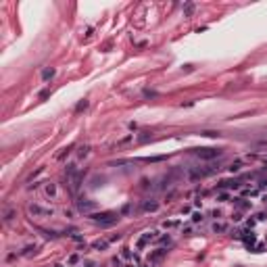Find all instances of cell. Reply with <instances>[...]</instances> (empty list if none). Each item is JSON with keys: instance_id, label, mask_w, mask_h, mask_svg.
<instances>
[{"instance_id": "1", "label": "cell", "mask_w": 267, "mask_h": 267, "mask_svg": "<svg viewBox=\"0 0 267 267\" xmlns=\"http://www.w3.org/2000/svg\"><path fill=\"white\" fill-rule=\"evenodd\" d=\"M92 219L96 221V223H100L102 228H109V225H115L117 221H119V215L113 213V211H105V213H96V215H92Z\"/></svg>"}, {"instance_id": "2", "label": "cell", "mask_w": 267, "mask_h": 267, "mask_svg": "<svg viewBox=\"0 0 267 267\" xmlns=\"http://www.w3.org/2000/svg\"><path fill=\"white\" fill-rule=\"evenodd\" d=\"M196 154L200 157V159H215V157L221 154V150L219 148H198Z\"/></svg>"}, {"instance_id": "3", "label": "cell", "mask_w": 267, "mask_h": 267, "mask_svg": "<svg viewBox=\"0 0 267 267\" xmlns=\"http://www.w3.org/2000/svg\"><path fill=\"white\" fill-rule=\"evenodd\" d=\"M29 213H32V215H44V217H52V213H54V211H52V209H42L40 205H32V207H29Z\"/></svg>"}, {"instance_id": "4", "label": "cell", "mask_w": 267, "mask_h": 267, "mask_svg": "<svg viewBox=\"0 0 267 267\" xmlns=\"http://www.w3.org/2000/svg\"><path fill=\"white\" fill-rule=\"evenodd\" d=\"M157 238H159V232H146V234H144V236L138 240V248H142L146 242H152V240H157Z\"/></svg>"}, {"instance_id": "5", "label": "cell", "mask_w": 267, "mask_h": 267, "mask_svg": "<svg viewBox=\"0 0 267 267\" xmlns=\"http://www.w3.org/2000/svg\"><path fill=\"white\" fill-rule=\"evenodd\" d=\"M142 209H144V211H157V209H159V202H154V200H152V202H150V200H146V202L142 205Z\"/></svg>"}, {"instance_id": "6", "label": "cell", "mask_w": 267, "mask_h": 267, "mask_svg": "<svg viewBox=\"0 0 267 267\" xmlns=\"http://www.w3.org/2000/svg\"><path fill=\"white\" fill-rule=\"evenodd\" d=\"M106 246H109V240H96L92 244V248H96V250H105Z\"/></svg>"}, {"instance_id": "7", "label": "cell", "mask_w": 267, "mask_h": 267, "mask_svg": "<svg viewBox=\"0 0 267 267\" xmlns=\"http://www.w3.org/2000/svg\"><path fill=\"white\" fill-rule=\"evenodd\" d=\"M163 255H165V250H163V248H159V250H154V253L150 255V263H154V261H159V259H161Z\"/></svg>"}, {"instance_id": "8", "label": "cell", "mask_w": 267, "mask_h": 267, "mask_svg": "<svg viewBox=\"0 0 267 267\" xmlns=\"http://www.w3.org/2000/svg\"><path fill=\"white\" fill-rule=\"evenodd\" d=\"M46 194L54 198V196H57V186H54V184H48V186H46Z\"/></svg>"}, {"instance_id": "9", "label": "cell", "mask_w": 267, "mask_h": 267, "mask_svg": "<svg viewBox=\"0 0 267 267\" xmlns=\"http://www.w3.org/2000/svg\"><path fill=\"white\" fill-rule=\"evenodd\" d=\"M240 169H242V161H234L232 165H230V171H240Z\"/></svg>"}, {"instance_id": "10", "label": "cell", "mask_w": 267, "mask_h": 267, "mask_svg": "<svg viewBox=\"0 0 267 267\" xmlns=\"http://www.w3.org/2000/svg\"><path fill=\"white\" fill-rule=\"evenodd\" d=\"M50 77H54V69L50 67V69H44V73H42V80H50Z\"/></svg>"}, {"instance_id": "11", "label": "cell", "mask_w": 267, "mask_h": 267, "mask_svg": "<svg viewBox=\"0 0 267 267\" xmlns=\"http://www.w3.org/2000/svg\"><path fill=\"white\" fill-rule=\"evenodd\" d=\"M175 225H180V221L175 219V221H165V223H163V228H167V230H169V228H175Z\"/></svg>"}, {"instance_id": "12", "label": "cell", "mask_w": 267, "mask_h": 267, "mask_svg": "<svg viewBox=\"0 0 267 267\" xmlns=\"http://www.w3.org/2000/svg\"><path fill=\"white\" fill-rule=\"evenodd\" d=\"M213 230H215V232H225V223H215Z\"/></svg>"}, {"instance_id": "13", "label": "cell", "mask_w": 267, "mask_h": 267, "mask_svg": "<svg viewBox=\"0 0 267 267\" xmlns=\"http://www.w3.org/2000/svg\"><path fill=\"white\" fill-rule=\"evenodd\" d=\"M80 209H81V211H88V209H92V202H83V200H81V202H80Z\"/></svg>"}, {"instance_id": "14", "label": "cell", "mask_w": 267, "mask_h": 267, "mask_svg": "<svg viewBox=\"0 0 267 267\" xmlns=\"http://www.w3.org/2000/svg\"><path fill=\"white\" fill-rule=\"evenodd\" d=\"M202 136H207V138H217L219 132H202Z\"/></svg>"}, {"instance_id": "15", "label": "cell", "mask_w": 267, "mask_h": 267, "mask_svg": "<svg viewBox=\"0 0 267 267\" xmlns=\"http://www.w3.org/2000/svg\"><path fill=\"white\" fill-rule=\"evenodd\" d=\"M83 109H88V100H81L80 105H77V111H83Z\"/></svg>"}, {"instance_id": "16", "label": "cell", "mask_w": 267, "mask_h": 267, "mask_svg": "<svg viewBox=\"0 0 267 267\" xmlns=\"http://www.w3.org/2000/svg\"><path fill=\"white\" fill-rule=\"evenodd\" d=\"M192 221H194V223L202 221V215H200V213H194V215H192Z\"/></svg>"}, {"instance_id": "17", "label": "cell", "mask_w": 267, "mask_h": 267, "mask_svg": "<svg viewBox=\"0 0 267 267\" xmlns=\"http://www.w3.org/2000/svg\"><path fill=\"white\" fill-rule=\"evenodd\" d=\"M88 150H90V148H88V146H86V148H81V150H80V157H81V159H83V157H86V154H88Z\"/></svg>"}, {"instance_id": "18", "label": "cell", "mask_w": 267, "mask_h": 267, "mask_svg": "<svg viewBox=\"0 0 267 267\" xmlns=\"http://www.w3.org/2000/svg\"><path fill=\"white\" fill-rule=\"evenodd\" d=\"M123 257H125V259H129V257H132V253H129V248H123Z\"/></svg>"}, {"instance_id": "19", "label": "cell", "mask_w": 267, "mask_h": 267, "mask_svg": "<svg viewBox=\"0 0 267 267\" xmlns=\"http://www.w3.org/2000/svg\"><path fill=\"white\" fill-rule=\"evenodd\" d=\"M13 215H15V213H13V211H9V213H6V217H4V219H6V221H11V219H13Z\"/></svg>"}, {"instance_id": "20", "label": "cell", "mask_w": 267, "mask_h": 267, "mask_svg": "<svg viewBox=\"0 0 267 267\" xmlns=\"http://www.w3.org/2000/svg\"><path fill=\"white\" fill-rule=\"evenodd\" d=\"M69 263H77V255H71L69 257Z\"/></svg>"}]
</instances>
